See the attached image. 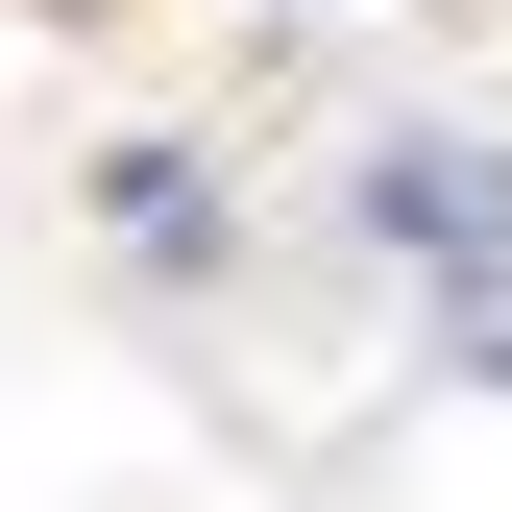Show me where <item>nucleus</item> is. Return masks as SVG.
Returning <instances> with one entry per match:
<instances>
[{"label": "nucleus", "mask_w": 512, "mask_h": 512, "mask_svg": "<svg viewBox=\"0 0 512 512\" xmlns=\"http://www.w3.org/2000/svg\"><path fill=\"white\" fill-rule=\"evenodd\" d=\"M366 244H391V269H488V244H512V147L391 122V147H366Z\"/></svg>", "instance_id": "nucleus-1"}, {"label": "nucleus", "mask_w": 512, "mask_h": 512, "mask_svg": "<svg viewBox=\"0 0 512 512\" xmlns=\"http://www.w3.org/2000/svg\"><path fill=\"white\" fill-rule=\"evenodd\" d=\"M98 244H122V269H220V171L196 147H122L98 171Z\"/></svg>", "instance_id": "nucleus-2"}]
</instances>
